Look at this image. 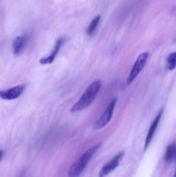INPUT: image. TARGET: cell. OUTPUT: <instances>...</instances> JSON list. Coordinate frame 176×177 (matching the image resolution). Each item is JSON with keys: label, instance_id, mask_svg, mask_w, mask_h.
Returning <instances> with one entry per match:
<instances>
[{"label": "cell", "instance_id": "5b68a950", "mask_svg": "<svg viewBox=\"0 0 176 177\" xmlns=\"http://www.w3.org/2000/svg\"><path fill=\"white\" fill-rule=\"evenodd\" d=\"M25 89V85H18L10 89L0 91V98L5 100H13L22 95Z\"/></svg>", "mask_w": 176, "mask_h": 177}, {"label": "cell", "instance_id": "8992f818", "mask_svg": "<svg viewBox=\"0 0 176 177\" xmlns=\"http://www.w3.org/2000/svg\"><path fill=\"white\" fill-rule=\"evenodd\" d=\"M124 154H125L124 152H120L118 155L114 156L110 162H108L105 165H104V166L102 167V169L100 170V172H99V176H105L107 175H109L110 172H112L116 168H117V166L119 165V162L121 161V159L123 158V156H124Z\"/></svg>", "mask_w": 176, "mask_h": 177}, {"label": "cell", "instance_id": "6da1fadb", "mask_svg": "<svg viewBox=\"0 0 176 177\" xmlns=\"http://www.w3.org/2000/svg\"><path fill=\"white\" fill-rule=\"evenodd\" d=\"M102 87V82L99 80L94 81L92 83L88 86V87L86 89L84 93L82 94V96L79 99L76 103L73 105L71 108L72 112H76V111H82L88 107L94 99L97 96V94L99 93L100 89Z\"/></svg>", "mask_w": 176, "mask_h": 177}, {"label": "cell", "instance_id": "3957f363", "mask_svg": "<svg viewBox=\"0 0 176 177\" xmlns=\"http://www.w3.org/2000/svg\"><path fill=\"white\" fill-rule=\"evenodd\" d=\"M149 56V52H143V53H142L141 55H139L138 57L136 58V61L134 63L131 70H130V74H129L128 79H127V84H128V85L131 84L133 81H134V80L138 76V74L141 73V71L144 68Z\"/></svg>", "mask_w": 176, "mask_h": 177}, {"label": "cell", "instance_id": "9a60e30c", "mask_svg": "<svg viewBox=\"0 0 176 177\" xmlns=\"http://www.w3.org/2000/svg\"><path fill=\"white\" fill-rule=\"evenodd\" d=\"M175 159H176V154H175Z\"/></svg>", "mask_w": 176, "mask_h": 177}, {"label": "cell", "instance_id": "30bf717a", "mask_svg": "<svg viewBox=\"0 0 176 177\" xmlns=\"http://www.w3.org/2000/svg\"><path fill=\"white\" fill-rule=\"evenodd\" d=\"M175 154H176V148H175V145L174 144H172L169 145L168 149H167V151H166V154H165V162L167 163H169V162H171L173 161V159L174 158V156H175Z\"/></svg>", "mask_w": 176, "mask_h": 177}, {"label": "cell", "instance_id": "4fadbf2b", "mask_svg": "<svg viewBox=\"0 0 176 177\" xmlns=\"http://www.w3.org/2000/svg\"><path fill=\"white\" fill-rule=\"evenodd\" d=\"M3 154H4V152L2 151V150H0V161H1V159H2V156H3Z\"/></svg>", "mask_w": 176, "mask_h": 177}, {"label": "cell", "instance_id": "277c9868", "mask_svg": "<svg viewBox=\"0 0 176 177\" xmlns=\"http://www.w3.org/2000/svg\"><path fill=\"white\" fill-rule=\"evenodd\" d=\"M116 104H117V100H111V102L108 105V106L106 107L105 111L103 112L101 116L99 118V119L96 121L95 125H94V128L96 130L102 129L105 126L108 125V123L110 121L112 114H113Z\"/></svg>", "mask_w": 176, "mask_h": 177}, {"label": "cell", "instance_id": "5bb4252c", "mask_svg": "<svg viewBox=\"0 0 176 177\" xmlns=\"http://www.w3.org/2000/svg\"><path fill=\"white\" fill-rule=\"evenodd\" d=\"M174 176L176 177V172H175V174H174Z\"/></svg>", "mask_w": 176, "mask_h": 177}, {"label": "cell", "instance_id": "8fae6325", "mask_svg": "<svg viewBox=\"0 0 176 177\" xmlns=\"http://www.w3.org/2000/svg\"><path fill=\"white\" fill-rule=\"evenodd\" d=\"M101 17L100 16H97L94 18L92 19V22H90V24L88 25L87 30H86V34L87 36H92V34L95 32L96 29H97V26L99 24V21H100Z\"/></svg>", "mask_w": 176, "mask_h": 177}, {"label": "cell", "instance_id": "52a82bcc", "mask_svg": "<svg viewBox=\"0 0 176 177\" xmlns=\"http://www.w3.org/2000/svg\"><path fill=\"white\" fill-rule=\"evenodd\" d=\"M65 42V38L64 37H61L59 38L58 40L56 41L55 42V47H54V49L52 50V52L50 53V55L48 56H46V57H43L40 60V63L42 65H48V64H51L54 61H55V57L58 55L60 49L61 48V46Z\"/></svg>", "mask_w": 176, "mask_h": 177}, {"label": "cell", "instance_id": "ba28073f", "mask_svg": "<svg viewBox=\"0 0 176 177\" xmlns=\"http://www.w3.org/2000/svg\"><path fill=\"white\" fill-rule=\"evenodd\" d=\"M162 113H163V109H161V111H159V113H158L157 116L155 117V118L154 119L153 123L151 124L150 127H149V130L148 134H147L146 139H145V145H144V150H145L148 149L149 145L150 144L151 141H152L153 137H154V133L156 131V129H157L158 125H159V123H160V120H161Z\"/></svg>", "mask_w": 176, "mask_h": 177}, {"label": "cell", "instance_id": "9c48e42d", "mask_svg": "<svg viewBox=\"0 0 176 177\" xmlns=\"http://www.w3.org/2000/svg\"><path fill=\"white\" fill-rule=\"evenodd\" d=\"M26 42H27V37L25 36H18L15 38L12 42V48H13L14 55L18 56L22 53L25 47Z\"/></svg>", "mask_w": 176, "mask_h": 177}, {"label": "cell", "instance_id": "7a4b0ae2", "mask_svg": "<svg viewBox=\"0 0 176 177\" xmlns=\"http://www.w3.org/2000/svg\"><path fill=\"white\" fill-rule=\"evenodd\" d=\"M100 146H101V144H96L95 146H93V147L89 149V150H87L85 152L84 154L81 155V157L71 166V168L69 169V171H68V176H79L83 172V170L86 167L88 162H90V160L92 158L93 155L99 150Z\"/></svg>", "mask_w": 176, "mask_h": 177}, {"label": "cell", "instance_id": "7c38bea8", "mask_svg": "<svg viewBox=\"0 0 176 177\" xmlns=\"http://www.w3.org/2000/svg\"><path fill=\"white\" fill-rule=\"evenodd\" d=\"M167 68L172 71L176 68V52L171 53L167 58Z\"/></svg>", "mask_w": 176, "mask_h": 177}]
</instances>
